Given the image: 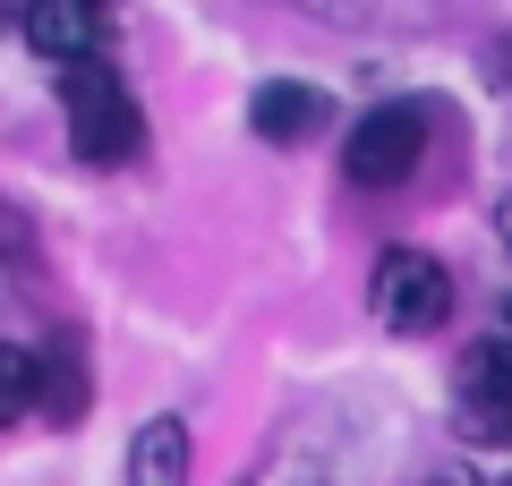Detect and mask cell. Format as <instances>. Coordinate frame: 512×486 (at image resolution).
Returning a JSON list of instances; mask_svg holds the SVG:
<instances>
[{"mask_svg":"<svg viewBox=\"0 0 512 486\" xmlns=\"http://www.w3.org/2000/svg\"><path fill=\"white\" fill-rule=\"evenodd\" d=\"M60 111H69L77 162H94V171L146 154V111H137V94H128V77L111 69V60H77V69H60Z\"/></svg>","mask_w":512,"mask_h":486,"instance_id":"obj_1","label":"cell"},{"mask_svg":"<svg viewBox=\"0 0 512 486\" xmlns=\"http://www.w3.org/2000/svg\"><path fill=\"white\" fill-rule=\"evenodd\" d=\"M419 154H427V103H376L359 128H350V145H342V171L359 188H393V180H410L419 171Z\"/></svg>","mask_w":512,"mask_h":486,"instance_id":"obj_2","label":"cell"},{"mask_svg":"<svg viewBox=\"0 0 512 486\" xmlns=\"http://www.w3.org/2000/svg\"><path fill=\"white\" fill-rule=\"evenodd\" d=\"M453 418L470 444H512V333H487V342L461 350L453 367Z\"/></svg>","mask_w":512,"mask_h":486,"instance_id":"obj_3","label":"cell"},{"mask_svg":"<svg viewBox=\"0 0 512 486\" xmlns=\"http://www.w3.org/2000/svg\"><path fill=\"white\" fill-rule=\"evenodd\" d=\"M376 307H384L393 333H436V324L453 316V273H444L436 256H419V248H393L376 265Z\"/></svg>","mask_w":512,"mask_h":486,"instance_id":"obj_4","label":"cell"},{"mask_svg":"<svg viewBox=\"0 0 512 486\" xmlns=\"http://www.w3.org/2000/svg\"><path fill=\"white\" fill-rule=\"evenodd\" d=\"M0 18H9V35H26L60 69L103 60V0H0Z\"/></svg>","mask_w":512,"mask_h":486,"instance_id":"obj_5","label":"cell"},{"mask_svg":"<svg viewBox=\"0 0 512 486\" xmlns=\"http://www.w3.org/2000/svg\"><path fill=\"white\" fill-rule=\"evenodd\" d=\"M248 120H256L265 145H299V137L325 128V86H308V77H265L256 103H248Z\"/></svg>","mask_w":512,"mask_h":486,"instance_id":"obj_6","label":"cell"},{"mask_svg":"<svg viewBox=\"0 0 512 486\" xmlns=\"http://www.w3.org/2000/svg\"><path fill=\"white\" fill-rule=\"evenodd\" d=\"M128 486H188V427L180 418H146L128 444Z\"/></svg>","mask_w":512,"mask_h":486,"instance_id":"obj_7","label":"cell"},{"mask_svg":"<svg viewBox=\"0 0 512 486\" xmlns=\"http://www.w3.org/2000/svg\"><path fill=\"white\" fill-rule=\"evenodd\" d=\"M35 410L52 418V427L86 418V359H77V342H52V350H43V393H35Z\"/></svg>","mask_w":512,"mask_h":486,"instance_id":"obj_8","label":"cell"},{"mask_svg":"<svg viewBox=\"0 0 512 486\" xmlns=\"http://www.w3.org/2000/svg\"><path fill=\"white\" fill-rule=\"evenodd\" d=\"M35 393H43V359L18 350V342H0V427H18L35 410Z\"/></svg>","mask_w":512,"mask_h":486,"instance_id":"obj_9","label":"cell"},{"mask_svg":"<svg viewBox=\"0 0 512 486\" xmlns=\"http://www.w3.org/2000/svg\"><path fill=\"white\" fill-rule=\"evenodd\" d=\"M248 486H325V478H316V461H299V452H274Z\"/></svg>","mask_w":512,"mask_h":486,"instance_id":"obj_10","label":"cell"},{"mask_svg":"<svg viewBox=\"0 0 512 486\" xmlns=\"http://www.w3.org/2000/svg\"><path fill=\"white\" fill-rule=\"evenodd\" d=\"M427 486H470V469H436V478H427Z\"/></svg>","mask_w":512,"mask_h":486,"instance_id":"obj_11","label":"cell"},{"mask_svg":"<svg viewBox=\"0 0 512 486\" xmlns=\"http://www.w3.org/2000/svg\"><path fill=\"white\" fill-rule=\"evenodd\" d=\"M495 231H504V248H512V197H504V205H495Z\"/></svg>","mask_w":512,"mask_h":486,"instance_id":"obj_12","label":"cell"},{"mask_svg":"<svg viewBox=\"0 0 512 486\" xmlns=\"http://www.w3.org/2000/svg\"><path fill=\"white\" fill-rule=\"evenodd\" d=\"M495 77H512V43H504V52H495Z\"/></svg>","mask_w":512,"mask_h":486,"instance_id":"obj_13","label":"cell"},{"mask_svg":"<svg viewBox=\"0 0 512 486\" xmlns=\"http://www.w3.org/2000/svg\"><path fill=\"white\" fill-rule=\"evenodd\" d=\"M504 486H512V478H504Z\"/></svg>","mask_w":512,"mask_h":486,"instance_id":"obj_14","label":"cell"}]
</instances>
